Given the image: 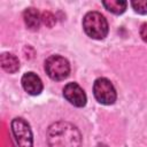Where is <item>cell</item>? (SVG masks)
I'll list each match as a JSON object with an SVG mask.
<instances>
[{"label":"cell","instance_id":"obj_1","mask_svg":"<svg viewBox=\"0 0 147 147\" xmlns=\"http://www.w3.org/2000/svg\"><path fill=\"white\" fill-rule=\"evenodd\" d=\"M47 142L49 147H79L82 134L71 123L60 121L48 127Z\"/></svg>","mask_w":147,"mask_h":147},{"label":"cell","instance_id":"obj_2","mask_svg":"<svg viewBox=\"0 0 147 147\" xmlns=\"http://www.w3.org/2000/svg\"><path fill=\"white\" fill-rule=\"evenodd\" d=\"M83 28L88 37L96 40H101L108 34V22L98 11H90L84 16Z\"/></svg>","mask_w":147,"mask_h":147},{"label":"cell","instance_id":"obj_3","mask_svg":"<svg viewBox=\"0 0 147 147\" xmlns=\"http://www.w3.org/2000/svg\"><path fill=\"white\" fill-rule=\"evenodd\" d=\"M45 70L49 78L54 80H63L69 76L70 64L68 60L61 55H51L45 61Z\"/></svg>","mask_w":147,"mask_h":147},{"label":"cell","instance_id":"obj_4","mask_svg":"<svg viewBox=\"0 0 147 147\" xmlns=\"http://www.w3.org/2000/svg\"><path fill=\"white\" fill-rule=\"evenodd\" d=\"M93 94L96 101L102 105H113L117 98L114 85L107 78H98L94 82Z\"/></svg>","mask_w":147,"mask_h":147},{"label":"cell","instance_id":"obj_5","mask_svg":"<svg viewBox=\"0 0 147 147\" xmlns=\"http://www.w3.org/2000/svg\"><path fill=\"white\" fill-rule=\"evenodd\" d=\"M11 131L18 147H33L32 132L28 122L21 117L11 121Z\"/></svg>","mask_w":147,"mask_h":147},{"label":"cell","instance_id":"obj_6","mask_svg":"<svg viewBox=\"0 0 147 147\" xmlns=\"http://www.w3.org/2000/svg\"><path fill=\"white\" fill-rule=\"evenodd\" d=\"M63 96L76 107L86 105V94L77 83H68L63 88Z\"/></svg>","mask_w":147,"mask_h":147},{"label":"cell","instance_id":"obj_7","mask_svg":"<svg viewBox=\"0 0 147 147\" xmlns=\"http://www.w3.org/2000/svg\"><path fill=\"white\" fill-rule=\"evenodd\" d=\"M23 88L31 95H38L42 91L41 79L34 72H25L22 77Z\"/></svg>","mask_w":147,"mask_h":147},{"label":"cell","instance_id":"obj_8","mask_svg":"<svg viewBox=\"0 0 147 147\" xmlns=\"http://www.w3.org/2000/svg\"><path fill=\"white\" fill-rule=\"evenodd\" d=\"M23 18L25 22V25L30 30H38L41 23V15L36 8H28L23 13Z\"/></svg>","mask_w":147,"mask_h":147},{"label":"cell","instance_id":"obj_9","mask_svg":"<svg viewBox=\"0 0 147 147\" xmlns=\"http://www.w3.org/2000/svg\"><path fill=\"white\" fill-rule=\"evenodd\" d=\"M0 64H1V68L9 72V74H14L20 68V61L14 55V54H10V53H2L1 56H0Z\"/></svg>","mask_w":147,"mask_h":147},{"label":"cell","instance_id":"obj_10","mask_svg":"<svg viewBox=\"0 0 147 147\" xmlns=\"http://www.w3.org/2000/svg\"><path fill=\"white\" fill-rule=\"evenodd\" d=\"M102 5L105 6V8L108 11L116 14V15H119V14H123L125 11L127 2L123 1V0H109V1H103Z\"/></svg>","mask_w":147,"mask_h":147},{"label":"cell","instance_id":"obj_11","mask_svg":"<svg viewBox=\"0 0 147 147\" xmlns=\"http://www.w3.org/2000/svg\"><path fill=\"white\" fill-rule=\"evenodd\" d=\"M131 6L138 14H147V0H133L131 1Z\"/></svg>","mask_w":147,"mask_h":147},{"label":"cell","instance_id":"obj_12","mask_svg":"<svg viewBox=\"0 0 147 147\" xmlns=\"http://www.w3.org/2000/svg\"><path fill=\"white\" fill-rule=\"evenodd\" d=\"M41 22H42L46 26L52 28V26L56 23V18H55V16H54L51 11H44V13L41 14Z\"/></svg>","mask_w":147,"mask_h":147},{"label":"cell","instance_id":"obj_13","mask_svg":"<svg viewBox=\"0 0 147 147\" xmlns=\"http://www.w3.org/2000/svg\"><path fill=\"white\" fill-rule=\"evenodd\" d=\"M140 37L145 42H147V22L140 26Z\"/></svg>","mask_w":147,"mask_h":147}]
</instances>
